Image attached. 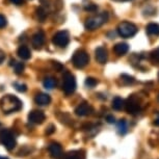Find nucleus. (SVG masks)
<instances>
[{
  "label": "nucleus",
  "instance_id": "nucleus-31",
  "mask_svg": "<svg viewBox=\"0 0 159 159\" xmlns=\"http://www.w3.org/2000/svg\"><path fill=\"white\" fill-rule=\"evenodd\" d=\"M106 121L109 123V124H113V123L116 122V119L113 116H106Z\"/></svg>",
  "mask_w": 159,
  "mask_h": 159
},
{
  "label": "nucleus",
  "instance_id": "nucleus-14",
  "mask_svg": "<svg viewBox=\"0 0 159 159\" xmlns=\"http://www.w3.org/2000/svg\"><path fill=\"white\" fill-rule=\"evenodd\" d=\"M34 102L35 104L40 105V106H46L51 102V97L48 94H45V93H39V94L35 95Z\"/></svg>",
  "mask_w": 159,
  "mask_h": 159
},
{
  "label": "nucleus",
  "instance_id": "nucleus-8",
  "mask_svg": "<svg viewBox=\"0 0 159 159\" xmlns=\"http://www.w3.org/2000/svg\"><path fill=\"white\" fill-rule=\"evenodd\" d=\"M125 108L126 111L130 113V115H136V113H139L140 111V109H142L139 98L135 97L134 95L129 97L127 102L125 103Z\"/></svg>",
  "mask_w": 159,
  "mask_h": 159
},
{
  "label": "nucleus",
  "instance_id": "nucleus-12",
  "mask_svg": "<svg viewBox=\"0 0 159 159\" xmlns=\"http://www.w3.org/2000/svg\"><path fill=\"white\" fill-rule=\"evenodd\" d=\"M45 43V34L42 30L35 32L31 38V44L34 49H41Z\"/></svg>",
  "mask_w": 159,
  "mask_h": 159
},
{
  "label": "nucleus",
  "instance_id": "nucleus-25",
  "mask_svg": "<svg viewBox=\"0 0 159 159\" xmlns=\"http://www.w3.org/2000/svg\"><path fill=\"white\" fill-rule=\"evenodd\" d=\"M13 85H14V88L20 93H25L26 91H27V86H26V84H24V83L15 82Z\"/></svg>",
  "mask_w": 159,
  "mask_h": 159
},
{
  "label": "nucleus",
  "instance_id": "nucleus-32",
  "mask_svg": "<svg viewBox=\"0 0 159 159\" xmlns=\"http://www.w3.org/2000/svg\"><path fill=\"white\" fill-rule=\"evenodd\" d=\"M53 62H54V67H55V69H56V71L59 72V71H61V70H62V68H64V67H62V66H61V64H59L58 61H53Z\"/></svg>",
  "mask_w": 159,
  "mask_h": 159
},
{
  "label": "nucleus",
  "instance_id": "nucleus-19",
  "mask_svg": "<svg viewBox=\"0 0 159 159\" xmlns=\"http://www.w3.org/2000/svg\"><path fill=\"white\" fill-rule=\"evenodd\" d=\"M111 106H112V108L115 109V110H118V111H120V110H122L125 107V101L123 100L122 98L116 97L112 100V105H111Z\"/></svg>",
  "mask_w": 159,
  "mask_h": 159
},
{
  "label": "nucleus",
  "instance_id": "nucleus-16",
  "mask_svg": "<svg viewBox=\"0 0 159 159\" xmlns=\"http://www.w3.org/2000/svg\"><path fill=\"white\" fill-rule=\"evenodd\" d=\"M113 51H115L116 54L119 56L125 55L129 51V45L127 43H118L113 47Z\"/></svg>",
  "mask_w": 159,
  "mask_h": 159
},
{
  "label": "nucleus",
  "instance_id": "nucleus-2",
  "mask_svg": "<svg viewBox=\"0 0 159 159\" xmlns=\"http://www.w3.org/2000/svg\"><path fill=\"white\" fill-rule=\"evenodd\" d=\"M108 20V14L106 11L97 15V16L91 17L85 21V28L88 30H95L99 27H101L103 24Z\"/></svg>",
  "mask_w": 159,
  "mask_h": 159
},
{
  "label": "nucleus",
  "instance_id": "nucleus-3",
  "mask_svg": "<svg viewBox=\"0 0 159 159\" xmlns=\"http://www.w3.org/2000/svg\"><path fill=\"white\" fill-rule=\"evenodd\" d=\"M0 143L3 145L4 148L8 151H11L16 147V139H15V135L11 133V130H8V129L0 130Z\"/></svg>",
  "mask_w": 159,
  "mask_h": 159
},
{
  "label": "nucleus",
  "instance_id": "nucleus-36",
  "mask_svg": "<svg viewBox=\"0 0 159 159\" xmlns=\"http://www.w3.org/2000/svg\"><path fill=\"white\" fill-rule=\"evenodd\" d=\"M0 159H8L7 157H2V156H0Z\"/></svg>",
  "mask_w": 159,
  "mask_h": 159
},
{
  "label": "nucleus",
  "instance_id": "nucleus-6",
  "mask_svg": "<svg viewBox=\"0 0 159 159\" xmlns=\"http://www.w3.org/2000/svg\"><path fill=\"white\" fill-rule=\"evenodd\" d=\"M89 56L88 52L84 50H77L73 54L72 57V62H73L74 67L77 69H82L89 65Z\"/></svg>",
  "mask_w": 159,
  "mask_h": 159
},
{
  "label": "nucleus",
  "instance_id": "nucleus-35",
  "mask_svg": "<svg viewBox=\"0 0 159 159\" xmlns=\"http://www.w3.org/2000/svg\"><path fill=\"white\" fill-rule=\"evenodd\" d=\"M154 124H155L156 126H159V116H158V118H157V119H156V120H155Z\"/></svg>",
  "mask_w": 159,
  "mask_h": 159
},
{
  "label": "nucleus",
  "instance_id": "nucleus-37",
  "mask_svg": "<svg viewBox=\"0 0 159 159\" xmlns=\"http://www.w3.org/2000/svg\"><path fill=\"white\" fill-rule=\"evenodd\" d=\"M158 100H159V95H158Z\"/></svg>",
  "mask_w": 159,
  "mask_h": 159
},
{
  "label": "nucleus",
  "instance_id": "nucleus-26",
  "mask_svg": "<svg viewBox=\"0 0 159 159\" xmlns=\"http://www.w3.org/2000/svg\"><path fill=\"white\" fill-rule=\"evenodd\" d=\"M122 80L124 81L125 83H127V84H130V83H133L134 82V78L132 76H129V75H122L121 76Z\"/></svg>",
  "mask_w": 159,
  "mask_h": 159
},
{
  "label": "nucleus",
  "instance_id": "nucleus-7",
  "mask_svg": "<svg viewBox=\"0 0 159 159\" xmlns=\"http://www.w3.org/2000/svg\"><path fill=\"white\" fill-rule=\"evenodd\" d=\"M52 43L59 48L67 47L69 43H70V35H69V32L67 30L57 31L54 35H53Z\"/></svg>",
  "mask_w": 159,
  "mask_h": 159
},
{
  "label": "nucleus",
  "instance_id": "nucleus-1",
  "mask_svg": "<svg viewBox=\"0 0 159 159\" xmlns=\"http://www.w3.org/2000/svg\"><path fill=\"white\" fill-rule=\"evenodd\" d=\"M0 108L4 113H13L22 109V101L16 96L5 95L0 99Z\"/></svg>",
  "mask_w": 159,
  "mask_h": 159
},
{
  "label": "nucleus",
  "instance_id": "nucleus-28",
  "mask_svg": "<svg viewBox=\"0 0 159 159\" xmlns=\"http://www.w3.org/2000/svg\"><path fill=\"white\" fill-rule=\"evenodd\" d=\"M7 18H5L3 15L0 14V28H3L7 26Z\"/></svg>",
  "mask_w": 159,
  "mask_h": 159
},
{
  "label": "nucleus",
  "instance_id": "nucleus-22",
  "mask_svg": "<svg viewBox=\"0 0 159 159\" xmlns=\"http://www.w3.org/2000/svg\"><path fill=\"white\" fill-rule=\"evenodd\" d=\"M11 65L14 66V71H15V73H16L17 75L22 74L23 71H24V69H25V66H24L23 62H17V61H14V64L11 62Z\"/></svg>",
  "mask_w": 159,
  "mask_h": 159
},
{
  "label": "nucleus",
  "instance_id": "nucleus-29",
  "mask_svg": "<svg viewBox=\"0 0 159 159\" xmlns=\"http://www.w3.org/2000/svg\"><path fill=\"white\" fill-rule=\"evenodd\" d=\"M97 8H98L97 5L93 4V3L89 4V5H85V7H84V10L85 11H97Z\"/></svg>",
  "mask_w": 159,
  "mask_h": 159
},
{
  "label": "nucleus",
  "instance_id": "nucleus-18",
  "mask_svg": "<svg viewBox=\"0 0 159 159\" xmlns=\"http://www.w3.org/2000/svg\"><path fill=\"white\" fill-rule=\"evenodd\" d=\"M147 34L150 35H159V24L150 23L146 27Z\"/></svg>",
  "mask_w": 159,
  "mask_h": 159
},
{
  "label": "nucleus",
  "instance_id": "nucleus-34",
  "mask_svg": "<svg viewBox=\"0 0 159 159\" xmlns=\"http://www.w3.org/2000/svg\"><path fill=\"white\" fill-rule=\"evenodd\" d=\"M4 59H5V53L0 49V64H2Z\"/></svg>",
  "mask_w": 159,
  "mask_h": 159
},
{
  "label": "nucleus",
  "instance_id": "nucleus-33",
  "mask_svg": "<svg viewBox=\"0 0 159 159\" xmlns=\"http://www.w3.org/2000/svg\"><path fill=\"white\" fill-rule=\"evenodd\" d=\"M13 4H16V5H22L24 3V0H10Z\"/></svg>",
  "mask_w": 159,
  "mask_h": 159
},
{
  "label": "nucleus",
  "instance_id": "nucleus-30",
  "mask_svg": "<svg viewBox=\"0 0 159 159\" xmlns=\"http://www.w3.org/2000/svg\"><path fill=\"white\" fill-rule=\"evenodd\" d=\"M54 131H55V126L49 125V127H47V129H46V134L47 135H50V134H52Z\"/></svg>",
  "mask_w": 159,
  "mask_h": 159
},
{
  "label": "nucleus",
  "instance_id": "nucleus-13",
  "mask_svg": "<svg viewBox=\"0 0 159 159\" xmlns=\"http://www.w3.org/2000/svg\"><path fill=\"white\" fill-rule=\"evenodd\" d=\"M95 56H96V59H97V61L99 64H101V65L106 64L107 58H108V53H107L106 48L98 47L97 49L95 50Z\"/></svg>",
  "mask_w": 159,
  "mask_h": 159
},
{
  "label": "nucleus",
  "instance_id": "nucleus-9",
  "mask_svg": "<svg viewBox=\"0 0 159 159\" xmlns=\"http://www.w3.org/2000/svg\"><path fill=\"white\" fill-rule=\"evenodd\" d=\"M48 151H49V154L53 159H59L64 155L61 146L59 145L58 143H55V142H52L49 143V146H48Z\"/></svg>",
  "mask_w": 159,
  "mask_h": 159
},
{
  "label": "nucleus",
  "instance_id": "nucleus-21",
  "mask_svg": "<svg viewBox=\"0 0 159 159\" xmlns=\"http://www.w3.org/2000/svg\"><path fill=\"white\" fill-rule=\"evenodd\" d=\"M43 84H44L45 89H54L56 86V79H55V78H53V77H47V78H45Z\"/></svg>",
  "mask_w": 159,
  "mask_h": 159
},
{
  "label": "nucleus",
  "instance_id": "nucleus-15",
  "mask_svg": "<svg viewBox=\"0 0 159 159\" xmlns=\"http://www.w3.org/2000/svg\"><path fill=\"white\" fill-rule=\"evenodd\" d=\"M17 54L21 59H24V61H27V59L31 57L30 49H29L27 46H25V45H22V46H20L18 48Z\"/></svg>",
  "mask_w": 159,
  "mask_h": 159
},
{
  "label": "nucleus",
  "instance_id": "nucleus-5",
  "mask_svg": "<svg viewBox=\"0 0 159 159\" xmlns=\"http://www.w3.org/2000/svg\"><path fill=\"white\" fill-rule=\"evenodd\" d=\"M116 30H118V34L121 35L122 38L128 39V38H132L133 35L136 34L137 27L133 23L125 21V22H122L119 24Z\"/></svg>",
  "mask_w": 159,
  "mask_h": 159
},
{
  "label": "nucleus",
  "instance_id": "nucleus-27",
  "mask_svg": "<svg viewBox=\"0 0 159 159\" xmlns=\"http://www.w3.org/2000/svg\"><path fill=\"white\" fill-rule=\"evenodd\" d=\"M151 57H152L153 61L159 64V48L158 49H156L155 51H153V52L151 53Z\"/></svg>",
  "mask_w": 159,
  "mask_h": 159
},
{
  "label": "nucleus",
  "instance_id": "nucleus-20",
  "mask_svg": "<svg viewBox=\"0 0 159 159\" xmlns=\"http://www.w3.org/2000/svg\"><path fill=\"white\" fill-rule=\"evenodd\" d=\"M116 129H118V133L120 135H125L128 131V125H127V122L125 120H121L118 125H116Z\"/></svg>",
  "mask_w": 159,
  "mask_h": 159
},
{
  "label": "nucleus",
  "instance_id": "nucleus-4",
  "mask_svg": "<svg viewBox=\"0 0 159 159\" xmlns=\"http://www.w3.org/2000/svg\"><path fill=\"white\" fill-rule=\"evenodd\" d=\"M76 89V79L70 72H66L62 76V91L67 96L72 95Z\"/></svg>",
  "mask_w": 159,
  "mask_h": 159
},
{
  "label": "nucleus",
  "instance_id": "nucleus-10",
  "mask_svg": "<svg viewBox=\"0 0 159 159\" xmlns=\"http://www.w3.org/2000/svg\"><path fill=\"white\" fill-rule=\"evenodd\" d=\"M94 111V108L91 104L86 103V102H83V103L79 104L78 106L75 108V113L78 116H86L92 115V112Z\"/></svg>",
  "mask_w": 159,
  "mask_h": 159
},
{
  "label": "nucleus",
  "instance_id": "nucleus-11",
  "mask_svg": "<svg viewBox=\"0 0 159 159\" xmlns=\"http://www.w3.org/2000/svg\"><path fill=\"white\" fill-rule=\"evenodd\" d=\"M45 119H46V116L42 110H32L28 115V121L32 124H42Z\"/></svg>",
  "mask_w": 159,
  "mask_h": 159
},
{
  "label": "nucleus",
  "instance_id": "nucleus-24",
  "mask_svg": "<svg viewBox=\"0 0 159 159\" xmlns=\"http://www.w3.org/2000/svg\"><path fill=\"white\" fill-rule=\"evenodd\" d=\"M98 84V80L93 77H88L85 79V85L89 89H94L96 85Z\"/></svg>",
  "mask_w": 159,
  "mask_h": 159
},
{
  "label": "nucleus",
  "instance_id": "nucleus-17",
  "mask_svg": "<svg viewBox=\"0 0 159 159\" xmlns=\"http://www.w3.org/2000/svg\"><path fill=\"white\" fill-rule=\"evenodd\" d=\"M62 159H85V153L82 150H78V151H71L68 154L65 155Z\"/></svg>",
  "mask_w": 159,
  "mask_h": 159
},
{
  "label": "nucleus",
  "instance_id": "nucleus-23",
  "mask_svg": "<svg viewBox=\"0 0 159 159\" xmlns=\"http://www.w3.org/2000/svg\"><path fill=\"white\" fill-rule=\"evenodd\" d=\"M35 13H37L38 19H39V20H41V22H43V21H44L45 19H46L47 13H46V11H45L43 7H39V8H37Z\"/></svg>",
  "mask_w": 159,
  "mask_h": 159
}]
</instances>
